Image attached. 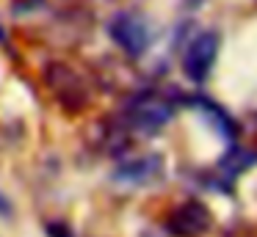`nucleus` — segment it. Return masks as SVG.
I'll use <instances>...</instances> for the list:
<instances>
[{"label": "nucleus", "instance_id": "1", "mask_svg": "<svg viewBox=\"0 0 257 237\" xmlns=\"http://www.w3.org/2000/svg\"><path fill=\"white\" fill-rule=\"evenodd\" d=\"M45 83L50 88V94L56 97V102L64 105L67 110H80L89 102V88H86L83 77L64 64H47Z\"/></svg>", "mask_w": 257, "mask_h": 237}, {"label": "nucleus", "instance_id": "2", "mask_svg": "<svg viewBox=\"0 0 257 237\" xmlns=\"http://www.w3.org/2000/svg\"><path fill=\"white\" fill-rule=\"evenodd\" d=\"M216 55H218V33L216 31H202L199 36H194L183 53L185 77L194 83H202L210 75L213 64H216Z\"/></svg>", "mask_w": 257, "mask_h": 237}, {"label": "nucleus", "instance_id": "3", "mask_svg": "<svg viewBox=\"0 0 257 237\" xmlns=\"http://www.w3.org/2000/svg\"><path fill=\"white\" fill-rule=\"evenodd\" d=\"M111 39L130 55V58H139V55L147 53L150 47V28L147 22L141 20L139 14L133 11H119L116 17L111 20Z\"/></svg>", "mask_w": 257, "mask_h": 237}, {"label": "nucleus", "instance_id": "4", "mask_svg": "<svg viewBox=\"0 0 257 237\" xmlns=\"http://www.w3.org/2000/svg\"><path fill=\"white\" fill-rule=\"evenodd\" d=\"M172 116H174L172 102L155 97V94H147V97L136 99L127 110L130 127L139 130V132H147V135H152V132H158L161 127H166L169 121H172Z\"/></svg>", "mask_w": 257, "mask_h": 237}, {"label": "nucleus", "instance_id": "5", "mask_svg": "<svg viewBox=\"0 0 257 237\" xmlns=\"http://www.w3.org/2000/svg\"><path fill=\"white\" fill-rule=\"evenodd\" d=\"M163 174V157L161 154H141L127 163H122L113 171L116 182H127V185H150Z\"/></svg>", "mask_w": 257, "mask_h": 237}, {"label": "nucleus", "instance_id": "6", "mask_svg": "<svg viewBox=\"0 0 257 237\" xmlns=\"http://www.w3.org/2000/svg\"><path fill=\"white\" fill-rule=\"evenodd\" d=\"M207 223H210V212L199 201H188L174 209L169 226H172V231H177L183 237H194V234H202L207 229Z\"/></svg>", "mask_w": 257, "mask_h": 237}, {"label": "nucleus", "instance_id": "7", "mask_svg": "<svg viewBox=\"0 0 257 237\" xmlns=\"http://www.w3.org/2000/svg\"><path fill=\"white\" fill-rule=\"evenodd\" d=\"M196 108H199V113L205 116L207 121H210L213 127H216L218 132H221L224 138H227V141H232L235 138V121L229 119L227 113H224L221 108H218V105H213V102H207V99H196Z\"/></svg>", "mask_w": 257, "mask_h": 237}, {"label": "nucleus", "instance_id": "8", "mask_svg": "<svg viewBox=\"0 0 257 237\" xmlns=\"http://www.w3.org/2000/svg\"><path fill=\"white\" fill-rule=\"evenodd\" d=\"M251 163H254V154H251V152L232 149V152H227L221 160H218V171H221L227 179H235V176H238L240 171H246Z\"/></svg>", "mask_w": 257, "mask_h": 237}, {"label": "nucleus", "instance_id": "9", "mask_svg": "<svg viewBox=\"0 0 257 237\" xmlns=\"http://www.w3.org/2000/svg\"><path fill=\"white\" fill-rule=\"evenodd\" d=\"M45 231H47V237H75V231L67 223H61V220H50L45 226Z\"/></svg>", "mask_w": 257, "mask_h": 237}, {"label": "nucleus", "instance_id": "10", "mask_svg": "<svg viewBox=\"0 0 257 237\" xmlns=\"http://www.w3.org/2000/svg\"><path fill=\"white\" fill-rule=\"evenodd\" d=\"M0 42H6V31H3V25H0Z\"/></svg>", "mask_w": 257, "mask_h": 237}, {"label": "nucleus", "instance_id": "11", "mask_svg": "<svg viewBox=\"0 0 257 237\" xmlns=\"http://www.w3.org/2000/svg\"><path fill=\"white\" fill-rule=\"evenodd\" d=\"M202 3V0H188V6H199Z\"/></svg>", "mask_w": 257, "mask_h": 237}]
</instances>
